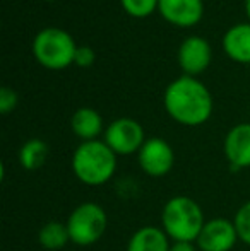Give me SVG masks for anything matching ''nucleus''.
<instances>
[{"label":"nucleus","mask_w":250,"mask_h":251,"mask_svg":"<svg viewBox=\"0 0 250 251\" xmlns=\"http://www.w3.org/2000/svg\"><path fill=\"white\" fill-rule=\"evenodd\" d=\"M163 104L168 115L184 126H200L213 115L209 89L190 75H182L168 84Z\"/></svg>","instance_id":"obj_1"},{"label":"nucleus","mask_w":250,"mask_h":251,"mask_svg":"<svg viewBox=\"0 0 250 251\" xmlns=\"http://www.w3.org/2000/svg\"><path fill=\"white\" fill-rule=\"evenodd\" d=\"M118 155L105 144V140L81 142L70 159V168L77 181L84 186L98 188L111 181L117 173Z\"/></svg>","instance_id":"obj_2"},{"label":"nucleus","mask_w":250,"mask_h":251,"mask_svg":"<svg viewBox=\"0 0 250 251\" xmlns=\"http://www.w3.org/2000/svg\"><path fill=\"white\" fill-rule=\"evenodd\" d=\"M160 221V227L171 241L195 243L207 219L202 207L192 197L175 195L165 201Z\"/></svg>","instance_id":"obj_3"},{"label":"nucleus","mask_w":250,"mask_h":251,"mask_svg":"<svg viewBox=\"0 0 250 251\" xmlns=\"http://www.w3.org/2000/svg\"><path fill=\"white\" fill-rule=\"evenodd\" d=\"M70 243L76 246H93L108 229V214L96 201H83L76 205L65 221Z\"/></svg>","instance_id":"obj_4"},{"label":"nucleus","mask_w":250,"mask_h":251,"mask_svg":"<svg viewBox=\"0 0 250 251\" xmlns=\"http://www.w3.org/2000/svg\"><path fill=\"white\" fill-rule=\"evenodd\" d=\"M77 47L74 43V38L67 31L58 27H47L41 29L34 36L33 53L34 58L40 65L50 70L67 69L70 63H74Z\"/></svg>","instance_id":"obj_5"},{"label":"nucleus","mask_w":250,"mask_h":251,"mask_svg":"<svg viewBox=\"0 0 250 251\" xmlns=\"http://www.w3.org/2000/svg\"><path fill=\"white\" fill-rule=\"evenodd\" d=\"M103 140L117 155H132L140 151L146 142V133L137 120L117 118L105 128Z\"/></svg>","instance_id":"obj_6"},{"label":"nucleus","mask_w":250,"mask_h":251,"mask_svg":"<svg viewBox=\"0 0 250 251\" xmlns=\"http://www.w3.org/2000/svg\"><path fill=\"white\" fill-rule=\"evenodd\" d=\"M137 162L144 175L151 178H163L175 166V151L161 137L146 139L144 146L137 152Z\"/></svg>","instance_id":"obj_7"},{"label":"nucleus","mask_w":250,"mask_h":251,"mask_svg":"<svg viewBox=\"0 0 250 251\" xmlns=\"http://www.w3.org/2000/svg\"><path fill=\"white\" fill-rule=\"evenodd\" d=\"M238 241L233 219L213 217L206 221L195 245L199 251H231Z\"/></svg>","instance_id":"obj_8"},{"label":"nucleus","mask_w":250,"mask_h":251,"mask_svg":"<svg viewBox=\"0 0 250 251\" xmlns=\"http://www.w3.org/2000/svg\"><path fill=\"white\" fill-rule=\"evenodd\" d=\"M223 151L231 169L250 168V123H238L228 130Z\"/></svg>","instance_id":"obj_9"},{"label":"nucleus","mask_w":250,"mask_h":251,"mask_svg":"<svg viewBox=\"0 0 250 251\" xmlns=\"http://www.w3.org/2000/svg\"><path fill=\"white\" fill-rule=\"evenodd\" d=\"M177 58L185 75H199L211 63V47L204 38L190 36L182 41Z\"/></svg>","instance_id":"obj_10"},{"label":"nucleus","mask_w":250,"mask_h":251,"mask_svg":"<svg viewBox=\"0 0 250 251\" xmlns=\"http://www.w3.org/2000/svg\"><path fill=\"white\" fill-rule=\"evenodd\" d=\"M158 10L168 23L180 27H190L202 19L204 2L202 0H160Z\"/></svg>","instance_id":"obj_11"},{"label":"nucleus","mask_w":250,"mask_h":251,"mask_svg":"<svg viewBox=\"0 0 250 251\" xmlns=\"http://www.w3.org/2000/svg\"><path fill=\"white\" fill-rule=\"evenodd\" d=\"M171 239L160 226H142L132 232L125 251H170Z\"/></svg>","instance_id":"obj_12"},{"label":"nucleus","mask_w":250,"mask_h":251,"mask_svg":"<svg viewBox=\"0 0 250 251\" xmlns=\"http://www.w3.org/2000/svg\"><path fill=\"white\" fill-rule=\"evenodd\" d=\"M70 128H72L74 135L79 137L83 142H89V140H98L101 133H105L103 128V118L101 115L93 108H79L70 118Z\"/></svg>","instance_id":"obj_13"},{"label":"nucleus","mask_w":250,"mask_h":251,"mask_svg":"<svg viewBox=\"0 0 250 251\" xmlns=\"http://www.w3.org/2000/svg\"><path fill=\"white\" fill-rule=\"evenodd\" d=\"M223 50L235 62L250 63V23L237 24L224 33Z\"/></svg>","instance_id":"obj_14"},{"label":"nucleus","mask_w":250,"mask_h":251,"mask_svg":"<svg viewBox=\"0 0 250 251\" xmlns=\"http://www.w3.org/2000/svg\"><path fill=\"white\" fill-rule=\"evenodd\" d=\"M38 243L47 251H60L70 243L69 229L65 222L48 221L38 231Z\"/></svg>","instance_id":"obj_15"},{"label":"nucleus","mask_w":250,"mask_h":251,"mask_svg":"<svg viewBox=\"0 0 250 251\" xmlns=\"http://www.w3.org/2000/svg\"><path fill=\"white\" fill-rule=\"evenodd\" d=\"M48 144L41 139H29L28 142H24L19 149L17 159L19 164L26 171H38L45 166L48 159Z\"/></svg>","instance_id":"obj_16"},{"label":"nucleus","mask_w":250,"mask_h":251,"mask_svg":"<svg viewBox=\"0 0 250 251\" xmlns=\"http://www.w3.org/2000/svg\"><path fill=\"white\" fill-rule=\"evenodd\" d=\"M233 222L235 227H237L240 243L250 246V200H247L245 203H242L238 207L237 214L233 217Z\"/></svg>","instance_id":"obj_17"},{"label":"nucleus","mask_w":250,"mask_h":251,"mask_svg":"<svg viewBox=\"0 0 250 251\" xmlns=\"http://www.w3.org/2000/svg\"><path fill=\"white\" fill-rule=\"evenodd\" d=\"M120 3L129 16L142 19V17L151 16L158 9L160 0H120Z\"/></svg>","instance_id":"obj_18"},{"label":"nucleus","mask_w":250,"mask_h":251,"mask_svg":"<svg viewBox=\"0 0 250 251\" xmlns=\"http://www.w3.org/2000/svg\"><path fill=\"white\" fill-rule=\"evenodd\" d=\"M17 93L10 87H2L0 89V113L2 115H9L14 111L17 106Z\"/></svg>","instance_id":"obj_19"},{"label":"nucleus","mask_w":250,"mask_h":251,"mask_svg":"<svg viewBox=\"0 0 250 251\" xmlns=\"http://www.w3.org/2000/svg\"><path fill=\"white\" fill-rule=\"evenodd\" d=\"M96 60V53L93 51L91 47H77L76 51V58H74V63L79 67H91Z\"/></svg>","instance_id":"obj_20"},{"label":"nucleus","mask_w":250,"mask_h":251,"mask_svg":"<svg viewBox=\"0 0 250 251\" xmlns=\"http://www.w3.org/2000/svg\"><path fill=\"white\" fill-rule=\"evenodd\" d=\"M170 251H199V248L192 241H171Z\"/></svg>","instance_id":"obj_21"},{"label":"nucleus","mask_w":250,"mask_h":251,"mask_svg":"<svg viewBox=\"0 0 250 251\" xmlns=\"http://www.w3.org/2000/svg\"><path fill=\"white\" fill-rule=\"evenodd\" d=\"M245 10H247V16L250 19V0H245Z\"/></svg>","instance_id":"obj_22"}]
</instances>
